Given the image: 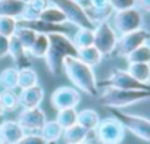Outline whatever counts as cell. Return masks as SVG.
Wrapping results in <instances>:
<instances>
[{
	"label": "cell",
	"mask_w": 150,
	"mask_h": 144,
	"mask_svg": "<svg viewBox=\"0 0 150 144\" xmlns=\"http://www.w3.org/2000/svg\"><path fill=\"white\" fill-rule=\"evenodd\" d=\"M46 144H59V141H46Z\"/></svg>",
	"instance_id": "39"
},
{
	"label": "cell",
	"mask_w": 150,
	"mask_h": 144,
	"mask_svg": "<svg viewBox=\"0 0 150 144\" xmlns=\"http://www.w3.org/2000/svg\"><path fill=\"white\" fill-rule=\"evenodd\" d=\"M127 71L138 83L143 84L150 83V63H128Z\"/></svg>",
	"instance_id": "26"
},
{
	"label": "cell",
	"mask_w": 150,
	"mask_h": 144,
	"mask_svg": "<svg viewBox=\"0 0 150 144\" xmlns=\"http://www.w3.org/2000/svg\"><path fill=\"white\" fill-rule=\"evenodd\" d=\"M52 5L59 8L68 19V24H72L77 28H94L96 25L88 18L84 6L78 0H49Z\"/></svg>",
	"instance_id": "5"
},
{
	"label": "cell",
	"mask_w": 150,
	"mask_h": 144,
	"mask_svg": "<svg viewBox=\"0 0 150 144\" xmlns=\"http://www.w3.org/2000/svg\"><path fill=\"white\" fill-rule=\"evenodd\" d=\"M62 69L68 80L78 91L90 97L99 96V81L96 78L94 68L86 65L77 56H68L63 59Z\"/></svg>",
	"instance_id": "1"
},
{
	"label": "cell",
	"mask_w": 150,
	"mask_h": 144,
	"mask_svg": "<svg viewBox=\"0 0 150 144\" xmlns=\"http://www.w3.org/2000/svg\"><path fill=\"white\" fill-rule=\"evenodd\" d=\"M0 115H5V110H3V104H2V100H0Z\"/></svg>",
	"instance_id": "38"
},
{
	"label": "cell",
	"mask_w": 150,
	"mask_h": 144,
	"mask_svg": "<svg viewBox=\"0 0 150 144\" xmlns=\"http://www.w3.org/2000/svg\"><path fill=\"white\" fill-rule=\"evenodd\" d=\"M0 144H2V143H0Z\"/></svg>",
	"instance_id": "44"
},
{
	"label": "cell",
	"mask_w": 150,
	"mask_h": 144,
	"mask_svg": "<svg viewBox=\"0 0 150 144\" xmlns=\"http://www.w3.org/2000/svg\"><path fill=\"white\" fill-rule=\"evenodd\" d=\"M149 40H150V31H147L144 28H138L135 31L121 34V35H118V43H116L115 53L118 56L127 57L131 52H134L137 47L146 44Z\"/></svg>",
	"instance_id": "9"
},
{
	"label": "cell",
	"mask_w": 150,
	"mask_h": 144,
	"mask_svg": "<svg viewBox=\"0 0 150 144\" xmlns=\"http://www.w3.org/2000/svg\"><path fill=\"white\" fill-rule=\"evenodd\" d=\"M77 121H78V110L77 109H62V110H57L56 122L63 129L75 125V124H77Z\"/></svg>",
	"instance_id": "29"
},
{
	"label": "cell",
	"mask_w": 150,
	"mask_h": 144,
	"mask_svg": "<svg viewBox=\"0 0 150 144\" xmlns=\"http://www.w3.org/2000/svg\"><path fill=\"white\" fill-rule=\"evenodd\" d=\"M19 21L11 16H0V35L12 37L18 30Z\"/></svg>",
	"instance_id": "33"
},
{
	"label": "cell",
	"mask_w": 150,
	"mask_h": 144,
	"mask_svg": "<svg viewBox=\"0 0 150 144\" xmlns=\"http://www.w3.org/2000/svg\"><path fill=\"white\" fill-rule=\"evenodd\" d=\"M94 28H78L75 31L74 37H72V43L75 44L77 49H81V47H88V46H93V41H94Z\"/></svg>",
	"instance_id": "28"
},
{
	"label": "cell",
	"mask_w": 150,
	"mask_h": 144,
	"mask_svg": "<svg viewBox=\"0 0 150 144\" xmlns=\"http://www.w3.org/2000/svg\"><path fill=\"white\" fill-rule=\"evenodd\" d=\"M94 41L93 46L103 54V57L110 56L115 53L116 43H118V34L110 25L109 21L100 22L94 27Z\"/></svg>",
	"instance_id": "7"
},
{
	"label": "cell",
	"mask_w": 150,
	"mask_h": 144,
	"mask_svg": "<svg viewBox=\"0 0 150 144\" xmlns=\"http://www.w3.org/2000/svg\"><path fill=\"white\" fill-rule=\"evenodd\" d=\"M18 100H19V106L22 109H34V107H40V104L44 100V88L37 84L34 87H28L21 90V93L18 94Z\"/></svg>",
	"instance_id": "14"
},
{
	"label": "cell",
	"mask_w": 150,
	"mask_h": 144,
	"mask_svg": "<svg viewBox=\"0 0 150 144\" xmlns=\"http://www.w3.org/2000/svg\"><path fill=\"white\" fill-rule=\"evenodd\" d=\"M9 56V37L0 35V60Z\"/></svg>",
	"instance_id": "36"
},
{
	"label": "cell",
	"mask_w": 150,
	"mask_h": 144,
	"mask_svg": "<svg viewBox=\"0 0 150 144\" xmlns=\"http://www.w3.org/2000/svg\"><path fill=\"white\" fill-rule=\"evenodd\" d=\"M37 34H38V32H35L34 30H31V28H28V27L18 25V30H16V32H15L13 35H15V37L21 41V44L28 50V49L33 46V43H34Z\"/></svg>",
	"instance_id": "31"
},
{
	"label": "cell",
	"mask_w": 150,
	"mask_h": 144,
	"mask_svg": "<svg viewBox=\"0 0 150 144\" xmlns=\"http://www.w3.org/2000/svg\"><path fill=\"white\" fill-rule=\"evenodd\" d=\"M116 34H127L143 28V13L137 8H131L127 11H119L112 15V24Z\"/></svg>",
	"instance_id": "8"
},
{
	"label": "cell",
	"mask_w": 150,
	"mask_h": 144,
	"mask_svg": "<svg viewBox=\"0 0 150 144\" xmlns=\"http://www.w3.org/2000/svg\"><path fill=\"white\" fill-rule=\"evenodd\" d=\"M38 84V74L33 66L18 69V88L24 90Z\"/></svg>",
	"instance_id": "24"
},
{
	"label": "cell",
	"mask_w": 150,
	"mask_h": 144,
	"mask_svg": "<svg viewBox=\"0 0 150 144\" xmlns=\"http://www.w3.org/2000/svg\"><path fill=\"white\" fill-rule=\"evenodd\" d=\"M77 57H78L81 62H84L86 65L91 66V68L100 65L102 60H103V54H102L94 46H88V47H81V49H78V50H77Z\"/></svg>",
	"instance_id": "20"
},
{
	"label": "cell",
	"mask_w": 150,
	"mask_h": 144,
	"mask_svg": "<svg viewBox=\"0 0 150 144\" xmlns=\"http://www.w3.org/2000/svg\"><path fill=\"white\" fill-rule=\"evenodd\" d=\"M25 135V129L18 121H3L0 125V143L2 144H18Z\"/></svg>",
	"instance_id": "15"
},
{
	"label": "cell",
	"mask_w": 150,
	"mask_h": 144,
	"mask_svg": "<svg viewBox=\"0 0 150 144\" xmlns=\"http://www.w3.org/2000/svg\"><path fill=\"white\" fill-rule=\"evenodd\" d=\"M149 99H150V90L105 88L103 93L100 94V102L108 109H124Z\"/></svg>",
	"instance_id": "3"
},
{
	"label": "cell",
	"mask_w": 150,
	"mask_h": 144,
	"mask_svg": "<svg viewBox=\"0 0 150 144\" xmlns=\"http://www.w3.org/2000/svg\"><path fill=\"white\" fill-rule=\"evenodd\" d=\"M3 121H5V118H3V115H0V125L3 124Z\"/></svg>",
	"instance_id": "40"
},
{
	"label": "cell",
	"mask_w": 150,
	"mask_h": 144,
	"mask_svg": "<svg viewBox=\"0 0 150 144\" xmlns=\"http://www.w3.org/2000/svg\"><path fill=\"white\" fill-rule=\"evenodd\" d=\"M22 2H27V0H22Z\"/></svg>",
	"instance_id": "42"
},
{
	"label": "cell",
	"mask_w": 150,
	"mask_h": 144,
	"mask_svg": "<svg viewBox=\"0 0 150 144\" xmlns=\"http://www.w3.org/2000/svg\"><path fill=\"white\" fill-rule=\"evenodd\" d=\"M90 131H87L84 126H81L80 124H75L69 128H65L63 129V135L62 138L65 140L66 144H78V143H83L87 140Z\"/></svg>",
	"instance_id": "19"
},
{
	"label": "cell",
	"mask_w": 150,
	"mask_h": 144,
	"mask_svg": "<svg viewBox=\"0 0 150 144\" xmlns=\"http://www.w3.org/2000/svg\"><path fill=\"white\" fill-rule=\"evenodd\" d=\"M78 144H88V143H86V141H83V143H78Z\"/></svg>",
	"instance_id": "41"
},
{
	"label": "cell",
	"mask_w": 150,
	"mask_h": 144,
	"mask_svg": "<svg viewBox=\"0 0 150 144\" xmlns=\"http://www.w3.org/2000/svg\"><path fill=\"white\" fill-rule=\"evenodd\" d=\"M16 121L25 131L40 132L47 118H46V112L41 107H34V109H22Z\"/></svg>",
	"instance_id": "13"
},
{
	"label": "cell",
	"mask_w": 150,
	"mask_h": 144,
	"mask_svg": "<svg viewBox=\"0 0 150 144\" xmlns=\"http://www.w3.org/2000/svg\"><path fill=\"white\" fill-rule=\"evenodd\" d=\"M25 9L22 0H0V16H11L19 19Z\"/></svg>",
	"instance_id": "18"
},
{
	"label": "cell",
	"mask_w": 150,
	"mask_h": 144,
	"mask_svg": "<svg viewBox=\"0 0 150 144\" xmlns=\"http://www.w3.org/2000/svg\"><path fill=\"white\" fill-rule=\"evenodd\" d=\"M0 100H2L5 112H13L19 106L18 94L13 90H3V91H0Z\"/></svg>",
	"instance_id": "32"
},
{
	"label": "cell",
	"mask_w": 150,
	"mask_h": 144,
	"mask_svg": "<svg viewBox=\"0 0 150 144\" xmlns=\"http://www.w3.org/2000/svg\"><path fill=\"white\" fill-rule=\"evenodd\" d=\"M78 2H81V0H78Z\"/></svg>",
	"instance_id": "43"
},
{
	"label": "cell",
	"mask_w": 150,
	"mask_h": 144,
	"mask_svg": "<svg viewBox=\"0 0 150 144\" xmlns=\"http://www.w3.org/2000/svg\"><path fill=\"white\" fill-rule=\"evenodd\" d=\"M109 112L124 125L127 131L134 134L137 138L150 143V119L149 118L134 115V113H127L122 109H109Z\"/></svg>",
	"instance_id": "4"
},
{
	"label": "cell",
	"mask_w": 150,
	"mask_h": 144,
	"mask_svg": "<svg viewBox=\"0 0 150 144\" xmlns=\"http://www.w3.org/2000/svg\"><path fill=\"white\" fill-rule=\"evenodd\" d=\"M18 144H46V140L41 137L40 132H30L25 134Z\"/></svg>",
	"instance_id": "35"
},
{
	"label": "cell",
	"mask_w": 150,
	"mask_h": 144,
	"mask_svg": "<svg viewBox=\"0 0 150 144\" xmlns=\"http://www.w3.org/2000/svg\"><path fill=\"white\" fill-rule=\"evenodd\" d=\"M135 8L140 12L150 13V0H135Z\"/></svg>",
	"instance_id": "37"
},
{
	"label": "cell",
	"mask_w": 150,
	"mask_h": 144,
	"mask_svg": "<svg viewBox=\"0 0 150 144\" xmlns=\"http://www.w3.org/2000/svg\"><path fill=\"white\" fill-rule=\"evenodd\" d=\"M50 47L46 54V65L52 75H57L62 69L63 59L68 56H77V47L72 43V38L65 32L49 34Z\"/></svg>",
	"instance_id": "2"
},
{
	"label": "cell",
	"mask_w": 150,
	"mask_h": 144,
	"mask_svg": "<svg viewBox=\"0 0 150 144\" xmlns=\"http://www.w3.org/2000/svg\"><path fill=\"white\" fill-rule=\"evenodd\" d=\"M0 88L13 91L18 88V68H5L0 72Z\"/></svg>",
	"instance_id": "25"
},
{
	"label": "cell",
	"mask_w": 150,
	"mask_h": 144,
	"mask_svg": "<svg viewBox=\"0 0 150 144\" xmlns=\"http://www.w3.org/2000/svg\"><path fill=\"white\" fill-rule=\"evenodd\" d=\"M50 47V40L47 34H37L33 46L28 49V54L34 59H44Z\"/></svg>",
	"instance_id": "21"
},
{
	"label": "cell",
	"mask_w": 150,
	"mask_h": 144,
	"mask_svg": "<svg viewBox=\"0 0 150 144\" xmlns=\"http://www.w3.org/2000/svg\"><path fill=\"white\" fill-rule=\"evenodd\" d=\"M128 63H150V44H143L131 52L127 57Z\"/></svg>",
	"instance_id": "30"
},
{
	"label": "cell",
	"mask_w": 150,
	"mask_h": 144,
	"mask_svg": "<svg viewBox=\"0 0 150 144\" xmlns=\"http://www.w3.org/2000/svg\"><path fill=\"white\" fill-rule=\"evenodd\" d=\"M38 19H41L44 22H49V24H53V25H65V24H68V19L63 15V12L59 8H56L54 5H52V3L41 12Z\"/></svg>",
	"instance_id": "23"
},
{
	"label": "cell",
	"mask_w": 150,
	"mask_h": 144,
	"mask_svg": "<svg viewBox=\"0 0 150 144\" xmlns=\"http://www.w3.org/2000/svg\"><path fill=\"white\" fill-rule=\"evenodd\" d=\"M100 121H102L100 119V115L96 110H93V109H83V110L78 112V121H77V124H80L81 126H84L90 132H93L97 128V125L100 124Z\"/></svg>",
	"instance_id": "22"
},
{
	"label": "cell",
	"mask_w": 150,
	"mask_h": 144,
	"mask_svg": "<svg viewBox=\"0 0 150 144\" xmlns=\"http://www.w3.org/2000/svg\"><path fill=\"white\" fill-rule=\"evenodd\" d=\"M40 134L46 141H59L63 135V128L56 122V119L54 121H46V124L40 129Z\"/></svg>",
	"instance_id": "27"
},
{
	"label": "cell",
	"mask_w": 150,
	"mask_h": 144,
	"mask_svg": "<svg viewBox=\"0 0 150 144\" xmlns=\"http://www.w3.org/2000/svg\"><path fill=\"white\" fill-rule=\"evenodd\" d=\"M9 56L12 57L15 68L18 69L31 66V56L28 54V50L21 44V41L15 35L9 37Z\"/></svg>",
	"instance_id": "16"
},
{
	"label": "cell",
	"mask_w": 150,
	"mask_h": 144,
	"mask_svg": "<svg viewBox=\"0 0 150 144\" xmlns=\"http://www.w3.org/2000/svg\"><path fill=\"white\" fill-rule=\"evenodd\" d=\"M50 5L49 0H27L25 9L22 12V16L18 21H34L38 19L41 12Z\"/></svg>",
	"instance_id": "17"
},
{
	"label": "cell",
	"mask_w": 150,
	"mask_h": 144,
	"mask_svg": "<svg viewBox=\"0 0 150 144\" xmlns=\"http://www.w3.org/2000/svg\"><path fill=\"white\" fill-rule=\"evenodd\" d=\"M109 5L113 9V12H119L135 8V0H109Z\"/></svg>",
	"instance_id": "34"
},
{
	"label": "cell",
	"mask_w": 150,
	"mask_h": 144,
	"mask_svg": "<svg viewBox=\"0 0 150 144\" xmlns=\"http://www.w3.org/2000/svg\"><path fill=\"white\" fill-rule=\"evenodd\" d=\"M80 103H81V91H78L75 87H68V85L57 87L50 96V104L56 112L62 109H77Z\"/></svg>",
	"instance_id": "11"
},
{
	"label": "cell",
	"mask_w": 150,
	"mask_h": 144,
	"mask_svg": "<svg viewBox=\"0 0 150 144\" xmlns=\"http://www.w3.org/2000/svg\"><path fill=\"white\" fill-rule=\"evenodd\" d=\"M105 88H121V90H150V84L138 83L134 77L129 75L127 69H115L112 74L99 84Z\"/></svg>",
	"instance_id": "10"
},
{
	"label": "cell",
	"mask_w": 150,
	"mask_h": 144,
	"mask_svg": "<svg viewBox=\"0 0 150 144\" xmlns=\"http://www.w3.org/2000/svg\"><path fill=\"white\" fill-rule=\"evenodd\" d=\"M81 3L94 25L108 21L115 13L109 5V0H81Z\"/></svg>",
	"instance_id": "12"
},
{
	"label": "cell",
	"mask_w": 150,
	"mask_h": 144,
	"mask_svg": "<svg viewBox=\"0 0 150 144\" xmlns=\"http://www.w3.org/2000/svg\"><path fill=\"white\" fill-rule=\"evenodd\" d=\"M94 132L100 144H121L125 138L127 129L115 116H109L100 121Z\"/></svg>",
	"instance_id": "6"
},
{
	"label": "cell",
	"mask_w": 150,
	"mask_h": 144,
	"mask_svg": "<svg viewBox=\"0 0 150 144\" xmlns=\"http://www.w3.org/2000/svg\"><path fill=\"white\" fill-rule=\"evenodd\" d=\"M149 84H150V83H149Z\"/></svg>",
	"instance_id": "45"
}]
</instances>
